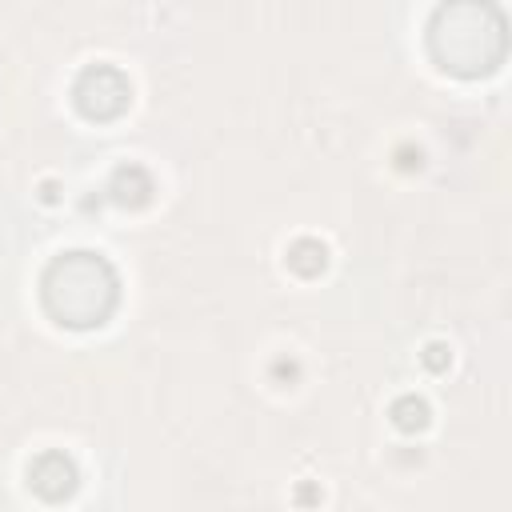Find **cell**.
Wrapping results in <instances>:
<instances>
[{
    "label": "cell",
    "instance_id": "1",
    "mask_svg": "<svg viewBox=\"0 0 512 512\" xmlns=\"http://www.w3.org/2000/svg\"><path fill=\"white\" fill-rule=\"evenodd\" d=\"M428 56L460 80H480L504 64L508 20L496 0H440L428 16Z\"/></svg>",
    "mask_w": 512,
    "mask_h": 512
},
{
    "label": "cell",
    "instance_id": "2",
    "mask_svg": "<svg viewBox=\"0 0 512 512\" xmlns=\"http://www.w3.org/2000/svg\"><path fill=\"white\" fill-rule=\"evenodd\" d=\"M40 304L60 328H100L120 304L116 264L88 248L52 256L40 272Z\"/></svg>",
    "mask_w": 512,
    "mask_h": 512
},
{
    "label": "cell",
    "instance_id": "3",
    "mask_svg": "<svg viewBox=\"0 0 512 512\" xmlns=\"http://www.w3.org/2000/svg\"><path fill=\"white\" fill-rule=\"evenodd\" d=\"M72 104L84 120H116L132 104V80L116 64H88L72 80Z\"/></svg>",
    "mask_w": 512,
    "mask_h": 512
},
{
    "label": "cell",
    "instance_id": "4",
    "mask_svg": "<svg viewBox=\"0 0 512 512\" xmlns=\"http://www.w3.org/2000/svg\"><path fill=\"white\" fill-rule=\"evenodd\" d=\"M76 484H80V468H76V460L68 452L48 448V452L32 456V464H28V488L40 500L60 504V500H68L76 492Z\"/></svg>",
    "mask_w": 512,
    "mask_h": 512
},
{
    "label": "cell",
    "instance_id": "5",
    "mask_svg": "<svg viewBox=\"0 0 512 512\" xmlns=\"http://www.w3.org/2000/svg\"><path fill=\"white\" fill-rule=\"evenodd\" d=\"M152 176H148V168L144 164H120V168H112V176H108V196L120 204V208H144L148 200H152Z\"/></svg>",
    "mask_w": 512,
    "mask_h": 512
},
{
    "label": "cell",
    "instance_id": "6",
    "mask_svg": "<svg viewBox=\"0 0 512 512\" xmlns=\"http://www.w3.org/2000/svg\"><path fill=\"white\" fill-rule=\"evenodd\" d=\"M284 260H288V268H292L296 276L312 280V276H320V272L328 268V244H324V240H316V236H300V240H292V244H288Z\"/></svg>",
    "mask_w": 512,
    "mask_h": 512
},
{
    "label": "cell",
    "instance_id": "7",
    "mask_svg": "<svg viewBox=\"0 0 512 512\" xmlns=\"http://www.w3.org/2000/svg\"><path fill=\"white\" fill-rule=\"evenodd\" d=\"M388 416H392V424H396L400 432H408V436H412V432H424V428H428L432 408H428V400H424V396L404 392V396H396V400H392Z\"/></svg>",
    "mask_w": 512,
    "mask_h": 512
},
{
    "label": "cell",
    "instance_id": "8",
    "mask_svg": "<svg viewBox=\"0 0 512 512\" xmlns=\"http://www.w3.org/2000/svg\"><path fill=\"white\" fill-rule=\"evenodd\" d=\"M420 360H424V368H428V372H444V368H448V360H452V352H448V344L428 340V344H424V352H420Z\"/></svg>",
    "mask_w": 512,
    "mask_h": 512
}]
</instances>
